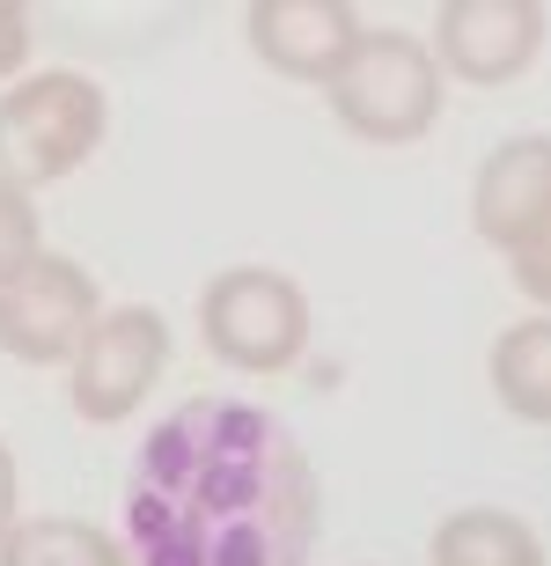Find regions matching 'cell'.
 <instances>
[{
  "label": "cell",
  "instance_id": "cell-1",
  "mask_svg": "<svg viewBox=\"0 0 551 566\" xmlns=\"http://www.w3.org/2000/svg\"><path fill=\"white\" fill-rule=\"evenodd\" d=\"M324 485L295 427L251 398H184L126 471L133 566H309Z\"/></svg>",
  "mask_w": 551,
  "mask_h": 566
},
{
  "label": "cell",
  "instance_id": "cell-2",
  "mask_svg": "<svg viewBox=\"0 0 551 566\" xmlns=\"http://www.w3.org/2000/svg\"><path fill=\"white\" fill-rule=\"evenodd\" d=\"M110 96L74 66H44L0 88V185L44 191L104 147Z\"/></svg>",
  "mask_w": 551,
  "mask_h": 566
},
{
  "label": "cell",
  "instance_id": "cell-3",
  "mask_svg": "<svg viewBox=\"0 0 551 566\" xmlns=\"http://www.w3.org/2000/svg\"><path fill=\"white\" fill-rule=\"evenodd\" d=\"M442 66L412 30H368L353 44V60L339 66V82L324 88V104L353 140L368 147H412L434 118H442Z\"/></svg>",
  "mask_w": 551,
  "mask_h": 566
},
{
  "label": "cell",
  "instance_id": "cell-4",
  "mask_svg": "<svg viewBox=\"0 0 551 566\" xmlns=\"http://www.w3.org/2000/svg\"><path fill=\"white\" fill-rule=\"evenodd\" d=\"M199 338L235 376H287L309 354V294L279 265H229L199 294Z\"/></svg>",
  "mask_w": 551,
  "mask_h": 566
},
{
  "label": "cell",
  "instance_id": "cell-5",
  "mask_svg": "<svg viewBox=\"0 0 551 566\" xmlns=\"http://www.w3.org/2000/svg\"><path fill=\"white\" fill-rule=\"evenodd\" d=\"M162 368H170V316L148 310V302H118L74 346V360H66V398H74V412L88 427H118L148 405Z\"/></svg>",
  "mask_w": 551,
  "mask_h": 566
},
{
  "label": "cell",
  "instance_id": "cell-6",
  "mask_svg": "<svg viewBox=\"0 0 551 566\" xmlns=\"http://www.w3.org/2000/svg\"><path fill=\"white\" fill-rule=\"evenodd\" d=\"M96 316H104L96 273L66 251H44L0 287V354L22 368H66Z\"/></svg>",
  "mask_w": 551,
  "mask_h": 566
},
{
  "label": "cell",
  "instance_id": "cell-7",
  "mask_svg": "<svg viewBox=\"0 0 551 566\" xmlns=\"http://www.w3.org/2000/svg\"><path fill=\"white\" fill-rule=\"evenodd\" d=\"M544 30H551V15L537 0H442L426 52L442 66V82L456 74L470 88H508L537 66Z\"/></svg>",
  "mask_w": 551,
  "mask_h": 566
},
{
  "label": "cell",
  "instance_id": "cell-8",
  "mask_svg": "<svg viewBox=\"0 0 551 566\" xmlns=\"http://www.w3.org/2000/svg\"><path fill=\"white\" fill-rule=\"evenodd\" d=\"M243 38H251V52L273 66V74L331 88L339 66L353 60V44L368 38V22H361V8H346V0H251V8H243Z\"/></svg>",
  "mask_w": 551,
  "mask_h": 566
},
{
  "label": "cell",
  "instance_id": "cell-9",
  "mask_svg": "<svg viewBox=\"0 0 551 566\" xmlns=\"http://www.w3.org/2000/svg\"><path fill=\"white\" fill-rule=\"evenodd\" d=\"M551 213V133H515L470 177V229L508 258Z\"/></svg>",
  "mask_w": 551,
  "mask_h": 566
},
{
  "label": "cell",
  "instance_id": "cell-10",
  "mask_svg": "<svg viewBox=\"0 0 551 566\" xmlns=\"http://www.w3.org/2000/svg\"><path fill=\"white\" fill-rule=\"evenodd\" d=\"M426 566H544V545H537V530L522 515H508V507H456L434 530Z\"/></svg>",
  "mask_w": 551,
  "mask_h": 566
},
{
  "label": "cell",
  "instance_id": "cell-11",
  "mask_svg": "<svg viewBox=\"0 0 551 566\" xmlns=\"http://www.w3.org/2000/svg\"><path fill=\"white\" fill-rule=\"evenodd\" d=\"M486 382L515 420L551 427V316H522V324H508V332L492 338Z\"/></svg>",
  "mask_w": 551,
  "mask_h": 566
},
{
  "label": "cell",
  "instance_id": "cell-12",
  "mask_svg": "<svg viewBox=\"0 0 551 566\" xmlns=\"http://www.w3.org/2000/svg\"><path fill=\"white\" fill-rule=\"evenodd\" d=\"M0 566H133V552L88 515H22L0 537Z\"/></svg>",
  "mask_w": 551,
  "mask_h": 566
},
{
  "label": "cell",
  "instance_id": "cell-13",
  "mask_svg": "<svg viewBox=\"0 0 551 566\" xmlns=\"http://www.w3.org/2000/svg\"><path fill=\"white\" fill-rule=\"evenodd\" d=\"M30 258H44V221H38V207H30V191L0 185V287H8Z\"/></svg>",
  "mask_w": 551,
  "mask_h": 566
},
{
  "label": "cell",
  "instance_id": "cell-14",
  "mask_svg": "<svg viewBox=\"0 0 551 566\" xmlns=\"http://www.w3.org/2000/svg\"><path fill=\"white\" fill-rule=\"evenodd\" d=\"M508 280H515V287H522L537 310L551 316V213H544V221H537V229L508 251Z\"/></svg>",
  "mask_w": 551,
  "mask_h": 566
},
{
  "label": "cell",
  "instance_id": "cell-15",
  "mask_svg": "<svg viewBox=\"0 0 551 566\" xmlns=\"http://www.w3.org/2000/svg\"><path fill=\"white\" fill-rule=\"evenodd\" d=\"M30 44H38V30H30V8L0 0V82H15V74H22Z\"/></svg>",
  "mask_w": 551,
  "mask_h": 566
},
{
  "label": "cell",
  "instance_id": "cell-16",
  "mask_svg": "<svg viewBox=\"0 0 551 566\" xmlns=\"http://www.w3.org/2000/svg\"><path fill=\"white\" fill-rule=\"evenodd\" d=\"M22 523V479H15V449L0 441V537Z\"/></svg>",
  "mask_w": 551,
  "mask_h": 566
}]
</instances>
